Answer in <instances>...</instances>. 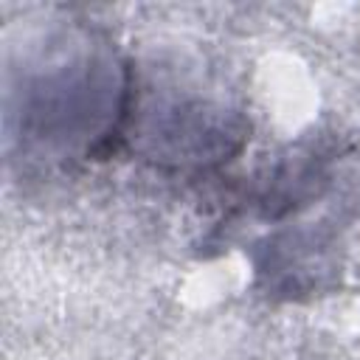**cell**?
I'll return each instance as SVG.
<instances>
[{
  "label": "cell",
  "instance_id": "1",
  "mask_svg": "<svg viewBox=\"0 0 360 360\" xmlns=\"http://www.w3.org/2000/svg\"><path fill=\"white\" fill-rule=\"evenodd\" d=\"M132 82L87 31H56L8 68V135L28 160L90 158L127 132Z\"/></svg>",
  "mask_w": 360,
  "mask_h": 360
},
{
  "label": "cell",
  "instance_id": "2",
  "mask_svg": "<svg viewBox=\"0 0 360 360\" xmlns=\"http://www.w3.org/2000/svg\"><path fill=\"white\" fill-rule=\"evenodd\" d=\"M138 135L149 143V155L180 163H208L228 158L236 149L239 132L219 107H208L191 98H169L166 104H149L143 110V127Z\"/></svg>",
  "mask_w": 360,
  "mask_h": 360
}]
</instances>
